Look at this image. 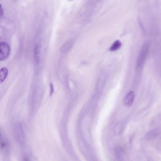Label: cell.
<instances>
[{
    "label": "cell",
    "instance_id": "cell-1",
    "mask_svg": "<svg viewBox=\"0 0 161 161\" xmlns=\"http://www.w3.org/2000/svg\"><path fill=\"white\" fill-rule=\"evenodd\" d=\"M11 49L9 44L5 42L0 43V60H6L9 56Z\"/></svg>",
    "mask_w": 161,
    "mask_h": 161
},
{
    "label": "cell",
    "instance_id": "cell-2",
    "mask_svg": "<svg viewBox=\"0 0 161 161\" xmlns=\"http://www.w3.org/2000/svg\"><path fill=\"white\" fill-rule=\"evenodd\" d=\"M135 98L134 92L130 91L128 92L124 99V105L127 107L131 106Z\"/></svg>",
    "mask_w": 161,
    "mask_h": 161
},
{
    "label": "cell",
    "instance_id": "cell-3",
    "mask_svg": "<svg viewBox=\"0 0 161 161\" xmlns=\"http://www.w3.org/2000/svg\"><path fill=\"white\" fill-rule=\"evenodd\" d=\"M74 43L73 40L69 41L65 43L61 47V51L64 53H66L70 51L73 47Z\"/></svg>",
    "mask_w": 161,
    "mask_h": 161
},
{
    "label": "cell",
    "instance_id": "cell-4",
    "mask_svg": "<svg viewBox=\"0 0 161 161\" xmlns=\"http://www.w3.org/2000/svg\"><path fill=\"white\" fill-rule=\"evenodd\" d=\"M8 74L7 69L4 67L0 70V84L2 83L7 78Z\"/></svg>",
    "mask_w": 161,
    "mask_h": 161
},
{
    "label": "cell",
    "instance_id": "cell-5",
    "mask_svg": "<svg viewBox=\"0 0 161 161\" xmlns=\"http://www.w3.org/2000/svg\"><path fill=\"white\" fill-rule=\"evenodd\" d=\"M122 43L121 42L117 40L115 41L110 48V50L113 51L119 49L121 47Z\"/></svg>",
    "mask_w": 161,
    "mask_h": 161
},
{
    "label": "cell",
    "instance_id": "cell-6",
    "mask_svg": "<svg viewBox=\"0 0 161 161\" xmlns=\"http://www.w3.org/2000/svg\"><path fill=\"white\" fill-rule=\"evenodd\" d=\"M39 45L37 44L35 46L34 50V58L37 63H38L40 60V58L39 55Z\"/></svg>",
    "mask_w": 161,
    "mask_h": 161
},
{
    "label": "cell",
    "instance_id": "cell-7",
    "mask_svg": "<svg viewBox=\"0 0 161 161\" xmlns=\"http://www.w3.org/2000/svg\"><path fill=\"white\" fill-rule=\"evenodd\" d=\"M8 146V143L7 141L2 139V136L0 137V149L3 150H6Z\"/></svg>",
    "mask_w": 161,
    "mask_h": 161
},
{
    "label": "cell",
    "instance_id": "cell-8",
    "mask_svg": "<svg viewBox=\"0 0 161 161\" xmlns=\"http://www.w3.org/2000/svg\"><path fill=\"white\" fill-rule=\"evenodd\" d=\"M159 132H160V130L159 131L158 129L153 130L149 132L147 136L149 137H152L158 135Z\"/></svg>",
    "mask_w": 161,
    "mask_h": 161
},
{
    "label": "cell",
    "instance_id": "cell-9",
    "mask_svg": "<svg viewBox=\"0 0 161 161\" xmlns=\"http://www.w3.org/2000/svg\"><path fill=\"white\" fill-rule=\"evenodd\" d=\"M4 14L3 8L2 5L0 4V22H1Z\"/></svg>",
    "mask_w": 161,
    "mask_h": 161
},
{
    "label": "cell",
    "instance_id": "cell-10",
    "mask_svg": "<svg viewBox=\"0 0 161 161\" xmlns=\"http://www.w3.org/2000/svg\"><path fill=\"white\" fill-rule=\"evenodd\" d=\"M50 87H51V95H52V93H53L54 91V87L52 83H51L50 84Z\"/></svg>",
    "mask_w": 161,
    "mask_h": 161
},
{
    "label": "cell",
    "instance_id": "cell-11",
    "mask_svg": "<svg viewBox=\"0 0 161 161\" xmlns=\"http://www.w3.org/2000/svg\"><path fill=\"white\" fill-rule=\"evenodd\" d=\"M1 136H2V135H1V132H0V137H1Z\"/></svg>",
    "mask_w": 161,
    "mask_h": 161
},
{
    "label": "cell",
    "instance_id": "cell-12",
    "mask_svg": "<svg viewBox=\"0 0 161 161\" xmlns=\"http://www.w3.org/2000/svg\"><path fill=\"white\" fill-rule=\"evenodd\" d=\"M69 1H73V0H69Z\"/></svg>",
    "mask_w": 161,
    "mask_h": 161
}]
</instances>
